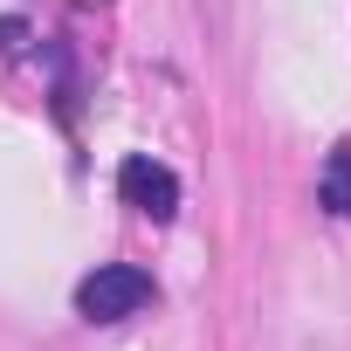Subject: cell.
Here are the masks:
<instances>
[{
	"label": "cell",
	"mask_w": 351,
	"mask_h": 351,
	"mask_svg": "<svg viewBox=\"0 0 351 351\" xmlns=\"http://www.w3.org/2000/svg\"><path fill=\"white\" fill-rule=\"evenodd\" d=\"M152 296H158V289H152L145 269L104 262V269H90V276L76 282V317H90V324H124V317H138Z\"/></svg>",
	"instance_id": "cell-1"
},
{
	"label": "cell",
	"mask_w": 351,
	"mask_h": 351,
	"mask_svg": "<svg viewBox=\"0 0 351 351\" xmlns=\"http://www.w3.org/2000/svg\"><path fill=\"white\" fill-rule=\"evenodd\" d=\"M117 200H124L131 214H145V221H172V214H180V180H172V165L131 152V158L117 165Z\"/></svg>",
	"instance_id": "cell-2"
},
{
	"label": "cell",
	"mask_w": 351,
	"mask_h": 351,
	"mask_svg": "<svg viewBox=\"0 0 351 351\" xmlns=\"http://www.w3.org/2000/svg\"><path fill=\"white\" fill-rule=\"evenodd\" d=\"M317 200H324L337 221H351V145H330V158H324V172H317Z\"/></svg>",
	"instance_id": "cell-3"
},
{
	"label": "cell",
	"mask_w": 351,
	"mask_h": 351,
	"mask_svg": "<svg viewBox=\"0 0 351 351\" xmlns=\"http://www.w3.org/2000/svg\"><path fill=\"white\" fill-rule=\"evenodd\" d=\"M28 42H35V28L21 14H0V56H28Z\"/></svg>",
	"instance_id": "cell-4"
}]
</instances>
